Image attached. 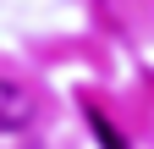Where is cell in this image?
Listing matches in <instances>:
<instances>
[{"label":"cell","mask_w":154,"mask_h":149,"mask_svg":"<svg viewBox=\"0 0 154 149\" xmlns=\"http://www.w3.org/2000/svg\"><path fill=\"white\" fill-rule=\"evenodd\" d=\"M88 127H94V133H99V144H105V149H127L121 138H116V127L105 122V110H88Z\"/></svg>","instance_id":"7a4b0ae2"},{"label":"cell","mask_w":154,"mask_h":149,"mask_svg":"<svg viewBox=\"0 0 154 149\" xmlns=\"http://www.w3.org/2000/svg\"><path fill=\"white\" fill-rule=\"evenodd\" d=\"M33 122V94L17 88L11 78H0V133H22Z\"/></svg>","instance_id":"6da1fadb"}]
</instances>
